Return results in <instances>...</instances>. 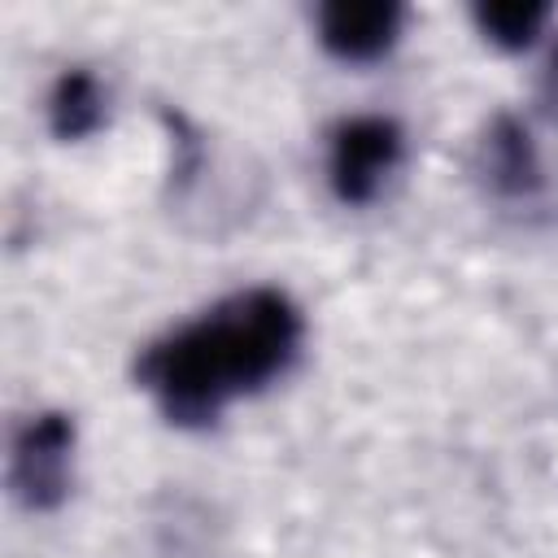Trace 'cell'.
I'll list each match as a JSON object with an SVG mask.
<instances>
[{
	"mask_svg": "<svg viewBox=\"0 0 558 558\" xmlns=\"http://www.w3.org/2000/svg\"><path fill=\"white\" fill-rule=\"evenodd\" d=\"M401 161V126L392 118H349L331 131L327 179L344 205H366Z\"/></svg>",
	"mask_w": 558,
	"mask_h": 558,
	"instance_id": "3",
	"label": "cell"
},
{
	"mask_svg": "<svg viewBox=\"0 0 558 558\" xmlns=\"http://www.w3.org/2000/svg\"><path fill=\"white\" fill-rule=\"evenodd\" d=\"M541 100H545V109H549V113H558V48L549 52L545 74H541Z\"/></svg>",
	"mask_w": 558,
	"mask_h": 558,
	"instance_id": "8",
	"label": "cell"
},
{
	"mask_svg": "<svg viewBox=\"0 0 558 558\" xmlns=\"http://www.w3.org/2000/svg\"><path fill=\"white\" fill-rule=\"evenodd\" d=\"M301 344V314L279 288H248L205 318L144 349L135 375L170 423L201 427L218 410L288 371Z\"/></svg>",
	"mask_w": 558,
	"mask_h": 558,
	"instance_id": "1",
	"label": "cell"
},
{
	"mask_svg": "<svg viewBox=\"0 0 558 558\" xmlns=\"http://www.w3.org/2000/svg\"><path fill=\"white\" fill-rule=\"evenodd\" d=\"M480 174L497 196H532L541 187V157L523 122L497 118L480 140Z\"/></svg>",
	"mask_w": 558,
	"mask_h": 558,
	"instance_id": "5",
	"label": "cell"
},
{
	"mask_svg": "<svg viewBox=\"0 0 558 558\" xmlns=\"http://www.w3.org/2000/svg\"><path fill=\"white\" fill-rule=\"evenodd\" d=\"M549 17V4H536V0H501V4H480L475 9V26L488 44L514 52V48H527L541 26Z\"/></svg>",
	"mask_w": 558,
	"mask_h": 558,
	"instance_id": "7",
	"label": "cell"
},
{
	"mask_svg": "<svg viewBox=\"0 0 558 558\" xmlns=\"http://www.w3.org/2000/svg\"><path fill=\"white\" fill-rule=\"evenodd\" d=\"M70 458H74V423L61 410L31 414L13 440L9 484L26 510H57L70 493Z\"/></svg>",
	"mask_w": 558,
	"mask_h": 558,
	"instance_id": "2",
	"label": "cell"
},
{
	"mask_svg": "<svg viewBox=\"0 0 558 558\" xmlns=\"http://www.w3.org/2000/svg\"><path fill=\"white\" fill-rule=\"evenodd\" d=\"M401 35V9L388 0H336L318 13V39L340 61H375Z\"/></svg>",
	"mask_w": 558,
	"mask_h": 558,
	"instance_id": "4",
	"label": "cell"
},
{
	"mask_svg": "<svg viewBox=\"0 0 558 558\" xmlns=\"http://www.w3.org/2000/svg\"><path fill=\"white\" fill-rule=\"evenodd\" d=\"M105 122V92L92 70H65L48 96V126L57 140H83Z\"/></svg>",
	"mask_w": 558,
	"mask_h": 558,
	"instance_id": "6",
	"label": "cell"
}]
</instances>
